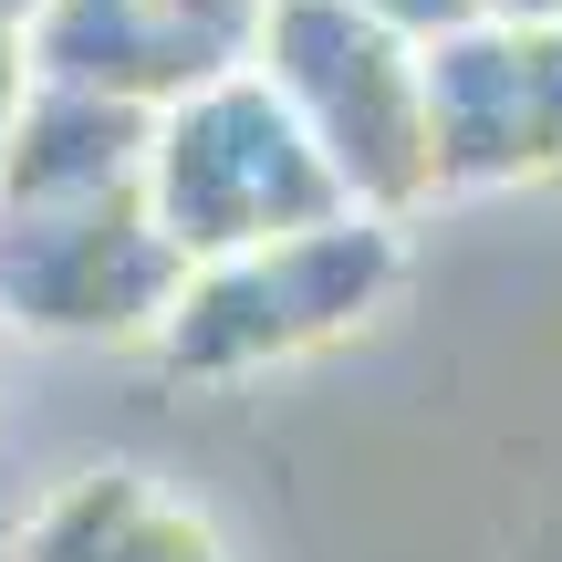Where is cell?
Segmentation results:
<instances>
[{
	"mask_svg": "<svg viewBox=\"0 0 562 562\" xmlns=\"http://www.w3.org/2000/svg\"><path fill=\"white\" fill-rule=\"evenodd\" d=\"M406 220L385 209H334L313 229H281L261 250H229V261H188L178 302L146 344H157L178 375H261L292 364L313 344L355 334L364 313H385V292L406 281Z\"/></svg>",
	"mask_w": 562,
	"mask_h": 562,
	"instance_id": "cell-1",
	"label": "cell"
},
{
	"mask_svg": "<svg viewBox=\"0 0 562 562\" xmlns=\"http://www.w3.org/2000/svg\"><path fill=\"white\" fill-rule=\"evenodd\" d=\"M21 53H32L42 83H94V94H125V104H167L188 83H209L220 63H240L167 0H42L21 21Z\"/></svg>",
	"mask_w": 562,
	"mask_h": 562,
	"instance_id": "cell-6",
	"label": "cell"
},
{
	"mask_svg": "<svg viewBox=\"0 0 562 562\" xmlns=\"http://www.w3.org/2000/svg\"><path fill=\"white\" fill-rule=\"evenodd\" d=\"M417 94H427V178H438V199L531 178L521 32H501V21H448V32H427L417 42Z\"/></svg>",
	"mask_w": 562,
	"mask_h": 562,
	"instance_id": "cell-5",
	"label": "cell"
},
{
	"mask_svg": "<svg viewBox=\"0 0 562 562\" xmlns=\"http://www.w3.org/2000/svg\"><path fill=\"white\" fill-rule=\"evenodd\" d=\"M469 21H501V32H542V21H562V0H469Z\"/></svg>",
	"mask_w": 562,
	"mask_h": 562,
	"instance_id": "cell-13",
	"label": "cell"
},
{
	"mask_svg": "<svg viewBox=\"0 0 562 562\" xmlns=\"http://www.w3.org/2000/svg\"><path fill=\"white\" fill-rule=\"evenodd\" d=\"M11 562H220V531L146 469H83L21 521Z\"/></svg>",
	"mask_w": 562,
	"mask_h": 562,
	"instance_id": "cell-8",
	"label": "cell"
},
{
	"mask_svg": "<svg viewBox=\"0 0 562 562\" xmlns=\"http://www.w3.org/2000/svg\"><path fill=\"white\" fill-rule=\"evenodd\" d=\"M188 250L146 220V188L115 199H0V323L53 344H136L167 323Z\"/></svg>",
	"mask_w": 562,
	"mask_h": 562,
	"instance_id": "cell-4",
	"label": "cell"
},
{
	"mask_svg": "<svg viewBox=\"0 0 562 562\" xmlns=\"http://www.w3.org/2000/svg\"><path fill=\"white\" fill-rule=\"evenodd\" d=\"M250 74L302 115V136L323 146L334 188L355 209H406L438 199L427 178V94H417V32L375 21L364 0H261L250 32Z\"/></svg>",
	"mask_w": 562,
	"mask_h": 562,
	"instance_id": "cell-3",
	"label": "cell"
},
{
	"mask_svg": "<svg viewBox=\"0 0 562 562\" xmlns=\"http://www.w3.org/2000/svg\"><path fill=\"white\" fill-rule=\"evenodd\" d=\"M42 11V0H0V21H11V32H21V21H32Z\"/></svg>",
	"mask_w": 562,
	"mask_h": 562,
	"instance_id": "cell-14",
	"label": "cell"
},
{
	"mask_svg": "<svg viewBox=\"0 0 562 562\" xmlns=\"http://www.w3.org/2000/svg\"><path fill=\"white\" fill-rule=\"evenodd\" d=\"M21 94H32V53H21V32H11V21H0V136H11Z\"/></svg>",
	"mask_w": 562,
	"mask_h": 562,
	"instance_id": "cell-12",
	"label": "cell"
},
{
	"mask_svg": "<svg viewBox=\"0 0 562 562\" xmlns=\"http://www.w3.org/2000/svg\"><path fill=\"white\" fill-rule=\"evenodd\" d=\"M364 11H375V21H396V32H448V21H469V0H364Z\"/></svg>",
	"mask_w": 562,
	"mask_h": 562,
	"instance_id": "cell-11",
	"label": "cell"
},
{
	"mask_svg": "<svg viewBox=\"0 0 562 562\" xmlns=\"http://www.w3.org/2000/svg\"><path fill=\"white\" fill-rule=\"evenodd\" d=\"M178 21H199L209 42H229V53H250V32H261V0H167Z\"/></svg>",
	"mask_w": 562,
	"mask_h": 562,
	"instance_id": "cell-10",
	"label": "cell"
},
{
	"mask_svg": "<svg viewBox=\"0 0 562 562\" xmlns=\"http://www.w3.org/2000/svg\"><path fill=\"white\" fill-rule=\"evenodd\" d=\"M521 125H531V178H562V21L521 32Z\"/></svg>",
	"mask_w": 562,
	"mask_h": 562,
	"instance_id": "cell-9",
	"label": "cell"
},
{
	"mask_svg": "<svg viewBox=\"0 0 562 562\" xmlns=\"http://www.w3.org/2000/svg\"><path fill=\"white\" fill-rule=\"evenodd\" d=\"M136 188H146V220L188 261H229V250H261L281 229H313L334 209H355L334 188V167H323V146L302 136V115L250 63H220L209 83L157 104Z\"/></svg>",
	"mask_w": 562,
	"mask_h": 562,
	"instance_id": "cell-2",
	"label": "cell"
},
{
	"mask_svg": "<svg viewBox=\"0 0 562 562\" xmlns=\"http://www.w3.org/2000/svg\"><path fill=\"white\" fill-rule=\"evenodd\" d=\"M146 136H157V104L32 74L11 136H0V199H115L146 178Z\"/></svg>",
	"mask_w": 562,
	"mask_h": 562,
	"instance_id": "cell-7",
	"label": "cell"
}]
</instances>
